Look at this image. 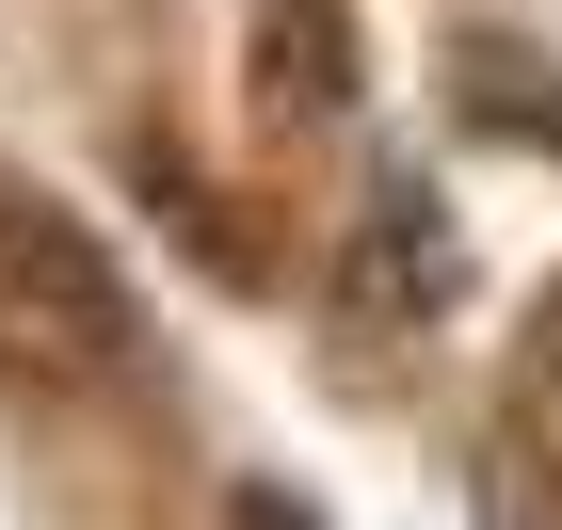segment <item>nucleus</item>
Listing matches in <instances>:
<instances>
[{"label":"nucleus","instance_id":"1","mask_svg":"<svg viewBox=\"0 0 562 530\" xmlns=\"http://www.w3.org/2000/svg\"><path fill=\"white\" fill-rule=\"evenodd\" d=\"M130 353H145V306H130V273L97 258V225H65L33 177H0V370L97 386Z\"/></svg>","mask_w":562,"mask_h":530},{"label":"nucleus","instance_id":"2","mask_svg":"<svg viewBox=\"0 0 562 530\" xmlns=\"http://www.w3.org/2000/svg\"><path fill=\"white\" fill-rule=\"evenodd\" d=\"M338 306H353V322H434V306H450V210H434L418 177H386V193L353 210V241H338Z\"/></svg>","mask_w":562,"mask_h":530},{"label":"nucleus","instance_id":"3","mask_svg":"<svg viewBox=\"0 0 562 530\" xmlns=\"http://www.w3.org/2000/svg\"><path fill=\"white\" fill-rule=\"evenodd\" d=\"M353 65H370V48H353L338 0H258V97H273V113H338Z\"/></svg>","mask_w":562,"mask_h":530},{"label":"nucleus","instance_id":"4","mask_svg":"<svg viewBox=\"0 0 562 530\" xmlns=\"http://www.w3.org/2000/svg\"><path fill=\"white\" fill-rule=\"evenodd\" d=\"M241 530H305V515H290V498H241Z\"/></svg>","mask_w":562,"mask_h":530}]
</instances>
